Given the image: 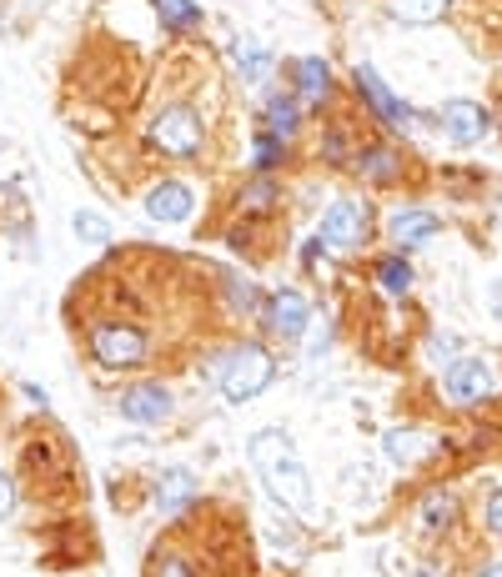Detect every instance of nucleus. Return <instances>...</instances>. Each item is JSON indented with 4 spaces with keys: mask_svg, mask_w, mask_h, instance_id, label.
<instances>
[{
    "mask_svg": "<svg viewBox=\"0 0 502 577\" xmlns=\"http://www.w3.org/2000/svg\"><path fill=\"white\" fill-rule=\"evenodd\" d=\"M377 282H383V292L402 296L407 286H412V266H407L402 256H383V262H377Z\"/></svg>",
    "mask_w": 502,
    "mask_h": 577,
    "instance_id": "obj_21",
    "label": "nucleus"
},
{
    "mask_svg": "<svg viewBox=\"0 0 502 577\" xmlns=\"http://www.w3.org/2000/svg\"><path fill=\"white\" fill-rule=\"evenodd\" d=\"M266 126H272V136H292L296 132V101L292 96H272V106H266Z\"/></svg>",
    "mask_w": 502,
    "mask_h": 577,
    "instance_id": "obj_22",
    "label": "nucleus"
},
{
    "mask_svg": "<svg viewBox=\"0 0 502 577\" xmlns=\"http://www.w3.org/2000/svg\"><path fill=\"white\" fill-rule=\"evenodd\" d=\"M71 231L81 237V246H106L111 241V221L96 217V211H76V217H71Z\"/></svg>",
    "mask_w": 502,
    "mask_h": 577,
    "instance_id": "obj_19",
    "label": "nucleus"
},
{
    "mask_svg": "<svg viewBox=\"0 0 502 577\" xmlns=\"http://www.w3.org/2000/svg\"><path fill=\"white\" fill-rule=\"evenodd\" d=\"M197 492H201V482L191 468H166L156 478V507H161V517H176L186 502H197Z\"/></svg>",
    "mask_w": 502,
    "mask_h": 577,
    "instance_id": "obj_11",
    "label": "nucleus"
},
{
    "mask_svg": "<svg viewBox=\"0 0 502 577\" xmlns=\"http://www.w3.org/2000/svg\"><path fill=\"white\" fill-rule=\"evenodd\" d=\"M11 507H15V482L6 478V472H0V523L11 517Z\"/></svg>",
    "mask_w": 502,
    "mask_h": 577,
    "instance_id": "obj_28",
    "label": "nucleus"
},
{
    "mask_svg": "<svg viewBox=\"0 0 502 577\" xmlns=\"http://www.w3.org/2000/svg\"><path fill=\"white\" fill-rule=\"evenodd\" d=\"M156 15H161L171 31H191V25L201 21V6H191V0H156Z\"/></svg>",
    "mask_w": 502,
    "mask_h": 577,
    "instance_id": "obj_20",
    "label": "nucleus"
},
{
    "mask_svg": "<svg viewBox=\"0 0 502 577\" xmlns=\"http://www.w3.org/2000/svg\"><path fill=\"white\" fill-rule=\"evenodd\" d=\"M357 91L372 101V111H377V116H383L387 126H393V132H407V120H412V111H407L402 101H397L393 91L383 86V76H377V71H372V66H357Z\"/></svg>",
    "mask_w": 502,
    "mask_h": 577,
    "instance_id": "obj_10",
    "label": "nucleus"
},
{
    "mask_svg": "<svg viewBox=\"0 0 502 577\" xmlns=\"http://www.w3.org/2000/svg\"><path fill=\"white\" fill-rule=\"evenodd\" d=\"M247 458H251V468H257V478H262V487L272 492L286 512H302V517H312V512H317L312 478H306V468H302V458H296L292 437H286L282 427H262V432L247 442Z\"/></svg>",
    "mask_w": 502,
    "mask_h": 577,
    "instance_id": "obj_1",
    "label": "nucleus"
},
{
    "mask_svg": "<svg viewBox=\"0 0 502 577\" xmlns=\"http://www.w3.org/2000/svg\"><path fill=\"white\" fill-rule=\"evenodd\" d=\"M437 120H442V132H448V141H452V146H472V141H482V136H488V126H492L488 106H478V101H448Z\"/></svg>",
    "mask_w": 502,
    "mask_h": 577,
    "instance_id": "obj_8",
    "label": "nucleus"
},
{
    "mask_svg": "<svg viewBox=\"0 0 502 577\" xmlns=\"http://www.w3.org/2000/svg\"><path fill=\"white\" fill-rule=\"evenodd\" d=\"M86 347L101 367L132 371V367H142V361H151L156 342H151L142 316H121V312H106V306H101L86 322Z\"/></svg>",
    "mask_w": 502,
    "mask_h": 577,
    "instance_id": "obj_2",
    "label": "nucleus"
},
{
    "mask_svg": "<svg viewBox=\"0 0 502 577\" xmlns=\"http://www.w3.org/2000/svg\"><path fill=\"white\" fill-rule=\"evenodd\" d=\"M266 201H276V186H251V191H241V207L247 211H266Z\"/></svg>",
    "mask_w": 502,
    "mask_h": 577,
    "instance_id": "obj_25",
    "label": "nucleus"
},
{
    "mask_svg": "<svg viewBox=\"0 0 502 577\" xmlns=\"http://www.w3.org/2000/svg\"><path fill=\"white\" fill-rule=\"evenodd\" d=\"M237 61H241V71H247L251 81H262L266 66H272V55H266L257 41H237Z\"/></svg>",
    "mask_w": 502,
    "mask_h": 577,
    "instance_id": "obj_24",
    "label": "nucleus"
},
{
    "mask_svg": "<svg viewBox=\"0 0 502 577\" xmlns=\"http://www.w3.org/2000/svg\"><path fill=\"white\" fill-rule=\"evenodd\" d=\"M116 412L126 417V422H136V427H161L166 417H171V392H166L161 381H136V387L121 392Z\"/></svg>",
    "mask_w": 502,
    "mask_h": 577,
    "instance_id": "obj_6",
    "label": "nucleus"
},
{
    "mask_svg": "<svg viewBox=\"0 0 502 577\" xmlns=\"http://www.w3.org/2000/svg\"><path fill=\"white\" fill-rule=\"evenodd\" d=\"M427 447H432V442H427L422 432H412V427H393V432L383 437V452H387L393 468H412V462H422Z\"/></svg>",
    "mask_w": 502,
    "mask_h": 577,
    "instance_id": "obj_14",
    "label": "nucleus"
},
{
    "mask_svg": "<svg viewBox=\"0 0 502 577\" xmlns=\"http://www.w3.org/2000/svg\"><path fill=\"white\" fill-rule=\"evenodd\" d=\"M482 523H488L492 537H502V487L488 497V507H482Z\"/></svg>",
    "mask_w": 502,
    "mask_h": 577,
    "instance_id": "obj_26",
    "label": "nucleus"
},
{
    "mask_svg": "<svg viewBox=\"0 0 502 577\" xmlns=\"http://www.w3.org/2000/svg\"><path fill=\"white\" fill-rule=\"evenodd\" d=\"M221 392L231 397V402H251L257 392H266V381H272V357H266L262 347H237L227 352V361H221Z\"/></svg>",
    "mask_w": 502,
    "mask_h": 577,
    "instance_id": "obj_4",
    "label": "nucleus"
},
{
    "mask_svg": "<svg viewBox=\"0 0 502 577\" xmlns=\"http://www.w3.org/2000/svg\"><path fill=\"white\" fill-rule=\"evenodd\" d=\"M488 302H492V316H498V322H502V276H498V282H492Z\"/></svg>",
    "mask_w": 502,
    "mask_h": 577,
    "instance_id": "obj_31",
    "label": "nucleus"
},
{
    "mask_svg": "<svg viewBox=\"0 0 502 577\" xmlns=\"http://www.w3.org/2000/svg\"><path fill=\"white\" fill-rule=\"evenodd\" d=\"M452 352H458V342H452V337H432V357L437 361H448Z\"/></svg>",
    "mask_w": 502,
    "mask_h": 577,
    "instance_id": "obj_30",
    "label": "nucleus"
},
{
    "mask_svg": "<svg viewBox=\"0 0 502 577\" xmlns=\"http://www.w3.org/2000/svg\"><path fill=\"white\" fill-rule=\"evenodd\" d=\"M478 577H502V563H482V567H478Z\"/></svg>",
    "mask_w": 502,
    "mask_h": 577,
    "instance_id": "obj_32",
    "label": "nucleus"
},
{
    "mask_svg": "<svg viewBox=\"0 0 502 577\" xmlns=\"http://www.w3.org/2000/svg\"><path fill=\"white\" fill-rule=\"evenodd\" d=\"M437 231H442V217H437V211L402 207V211L393 217V241H397V246H417V241L437 237Z\"/></svg>",
    "mask_w": 502,
    "mask_h": 577,
    "instance_id": "obj_13",
    "label": "nucleus"
},
{
    "mask_svg": "<svg viewBox=\"0 0 502 577\" xmlns=\"http://www.w3.org/2000/svg\"><path fill=\"white\" fill-rule=\"evenodd\" d=\"M151 577H197V567H191V557H186V553L166 547V553L151 557Z\"/></svg>",
    "mask_w": 502,
    "mask_h": 577,
    "instance_id": "obj_23",
    "label": "nucleus"
},
{
    "mask_svg": "<svg viewBox=\"0 0 502 577\" xmlns=\"http://www.w3.org/2000/svg\"><path fill=\"white\" fill-rule=\"evenodd\" d=\"M442 11H448V0H393V15L407 25H432Z\"/></svg>",
    "mask_w": 502,
    "mask_h": 577,
    "instance_id": "obj_17",
    "label": "nucleus"
},
{
    "mask_svg": "<svg viewBox=\"0 0 502 577\" xmlns=\"http://www.w3.org/2000/svg\"><path fill=\"white\" fill-rule=\"evenodd\" d=\"M367 227H372L367 207H362V201H352V197H342V201H332L327 217H322V237L317 241H327L332 251L352 256V251L367 246Z\"/></svg>",
    "mask_w": 502,
    "mask_h": 577,
    "instance_id": "obj_5",
    "label": "nucleus"
},
{
    "mask_svg": "<svg viewBox=\"0 0 502 577\" xmlns=\"http://www.w3.org/2000/svg\"><path fill=\"white\" fill-rule=\"evenodd\" d=\"M191 211H197V197H191V186H181V181H161V186H151V197H146V217L166 221V227L191 221Z\"/></svg>",
    "mask_w": 502,
    "mask_h": 577,
    "instance_id": "obj_9",
    "label": "nucleus"
},
{
    "mask_svg": "<svg viewBox=\"0 0 502 577\" xmlns=\"http://www.w3.org/2000/svg\"><path fill=\"white\" fill-rule=\"evenodd\" d=\"M231 302H237L241 312H257V292H251V286H237V292H231Z\"/></svg>",
    "mask_w": 502,
    "mask_h": 577,
    "instance_id": "obj_29",
    "label": "nucleus"
},
{
    "mask_svg": "<svg viewBox=\"0 0 502 577\" xmlns=\"http://www.w3.org/2000/svg\"><path fill=\"white\" fill-rule=\"evenodd\" d=\"M306 322H312V306H306L302 292H276L272 296V332L286 342H296L306 332Z\"/></svg>",
    "mask_w": 502,
    "mask_h": 577,
    "instance_id": "obj_12",
    "label": "nucleus"
},
{
    "mask_svg": "<svg viewBox=\"0 0 502 577\" xmlns=\"http://www.w3.org/2000/svg\"><path fill=\"white\" fill-rule=\"evenodd\" d=\"M452 523H458V497L452 492H432L422 502V533H448Z\"/></svg>",
    "mask_w": 502,
    "mask_h": 577,
    "instance_id": "obj_15",
    "label": "nucleus"
},
{
    "mask_svg": "<svg viewBox=\"0 0 502 577\" xmlns=\"http://www.w3.org/2000/svg\"><path fill=\"white\" fill-rule=\"evenodd\" d=\"M296 81H302V96L322 101L327 96V86H332V71L322 66L317 55H306V61H296Z\"/></svg>",
    "mask_w": 502,
    "mask_h": 577,
    "instance_id": "obj_18",
    "label": "nucleus"
},
{
    "mask_svg": "<svg viewBox=\"0 0 502 577\" xmlns=\"http://www.w3.org/2000/svg\"><path fill=\"white\" fill-rule=\"evenodd\" d=\"M442 392L452 397L458 407H472L492 392V367L482 357H458L448 361V377H442Z\"/></svg>",
    "mask_w": 502,
    "mask_h": 577,
    "instance_id": "obj_7",
    "label": "nucleus"
},
{
    "mask_svg": "<svg viewBox=\"0 0 502 577\" xmlns=\"http://www.w3.org/2000/svg\"><path fill=\"white\" fill-rule=\"evenodd\" d=\"M151 141L161 146L166 156H197L201 141H207V120H201L197 106H186V101H171L151 116Z\"/></svg>",
    "mask_w": 502,
    "mask_h": 577,
    "instance_id": "obj_3",
    "label": "nucleus"
},
{
    "mask_svg": "<svg viewBox=\"0 0 502 577\" xmlns=\"http://www.w3.org/2000/svg\"><path fill=\"white\" fill-rule=\"evenodd\" d=\"M276 161H282V141H276V136H266V141L257 146V166H262V171H272Z\"/></svg>",
    "mask_w": 502,
    "mask_h": 577,
    "instance_id": "obj_27",
    "label": "nucleus"
},
{
    "mask_svg": "<svg viewBox=\"0 0 502 577\" xmlns=\"http://www.w3.org/2000/svg\"><path fill=\"white\" fill-rule=\"evenodd\" d=\"M357 171L387 186V181H397V176H402V161H397L393 151H383V146H377V151H362V156H357Z\"/></svg>",
    "mask_w": 502,
    "mask_h": 577,
    "instance_id": "obj_16",
    "label": "nucleus"
}]
</instances>
